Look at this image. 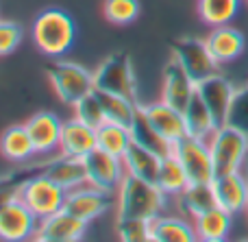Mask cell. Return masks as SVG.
<instances>
[{
	"label": "cell",
	"mask_w": 248,
	"mask_h": 242,
	"mask_svg": "<svg viewBox=\"0 0 248 242\" xmlns=\"http://www.w3.org/2000/svg\"><path fill=\"white\" fill-rule=\"evenodd\" d=\"M168 194L155 181L124 175L116 192V218H144L153 221L166 210Z\"/></svg>",
	"instance_id": "6da1fadb"
},
{
	"label": "cell",
	"mask_w": 248,
	"mask_h": 242,
	"mask_svg": "<svg viewBox=\"0 0 248 242\" xmlns=\"http://www.w3.org/2000/svg\"><path fill=\"white\" fill-rule=\"evenodd\" d=\"M33 42L44 55L61 57L72 48L77 26L70 13L61 9H46L33 22Z\"/></svg>",
	"instance_id": "7a4b0ae2"
},
{
	"label": "cell",
	"mask_w": 248,
	"mask_h": 242,
	"mask_svg": "<svg viewBox=\"0 0 248 242\" xmlns=\"http://www.w3.org/2000/svg\"><path fill=\"white\" fill-rule=\"evenodd\" d=\"M211 148V157L216 164V173H237L244 168L248 160V133L229 125H220L207 140Z\"/></svg>",
	"instance_id": "3957f363"
},
{
	"label": "cell",
	"mask_w": 248,
	"mask_h": 242,
	"mask_svg": "<svg viewBox=\"0 0 248 242\" xmlns=\"http://www.w3.org/2000/svg\"><path fill=\"white\" fill-rule=\"evenodd\" d=\"M68 190L44 175H31L17 183V199L42 221L63 210Z\"/></svg>",
	"instance_id": "277c9868"
},
{
	"label": "cell",
	"mask_w": 248,
	"mask_h": 242,
	"mask_svg": "<svg viewBox=\"0 0 248 242\" xmlns=\"http://www.w3.org/2000/svg\"><path fill=\"white\" fill-rule=\"evenodd\" d=\"M48 81L61 103L72 105V107L87 94H92L96 87L94 72H90L85 65L77 61H55L48 68Z\"/></svg>",
	"instance_id": "5b68a950"
},
{
	"label": "cell",
	"mask_w": 248,
	"mask_h": 242,
	"mask_svg": "<svg viewBox=\"0 0 248 242\" xmlns=\"http://www.w3.org/2000/svg\"><path fill=\"white\" fill-rule=\"evenodd\" d=\"M96 90H105L111 94H120L124 98L137 100V77L135 65L126 52L109 55L98 68L94 70Z\"/></svg>",
	"instance_id": "8992f818"
},
{
	"label": "cell",
	"mask_w": 248,
	"mask_h": 242,
	"mask_svg": "<svg viewBox=\"0 0 248 242\" xmlns=\"http://www.w3.org/2000/svg\"><path fill=\"white\" fill-rule=\"evenodd\" d=\"M172 153L183 164L185 173L189 177V183H211L216 179V175H218L207 140L185 135L183 140H179L172 146Z\"/></svg>",
	"instance_id": "52a82bcc"
},
{
	"label": "cell",
	"mask_w": 248,
	"mask_h": 242,
	"mask_svg": "<svg viewBox=\"0 0 248 242\" xmlns=\"http://www.w3.org/2000/svg\"><path fill=\"white\" fill-rule=\"evenodd\" d=\"M22 170L26 175H44V177L57 181L59 186H63L65 190H74V188L87 183L85 161L77 160V157H68L63 153H57V155L37 161V164L26 161Z\"/></svg>",
	"instance_id": "ba28073f"
},
{
	"label": "cell",
	"mask_w": 248,
	"mask_h": 242,
	"mask_svg": "<svg viewBox=\"0 0 248 242\" xmlns=\"http://www.w3.org/2000/svg\"><path fill=\"white\" fill-rule=\"evenodd\" d=\"M172 57L183 65V70L196 83L218 72V61L214 59L209 46L201 37H181L172 44Z\"/></svg>",
	"instance_id": "9c48e42d"
},
{
	"label": "cell",
	"mask_w": 248,
	"mask_h": 242,
	"mask_svg": "<svg viewBox=\"0 0 248 242\" xmlns=\"http://www.w3.org/2000/svg\"><path fill=\"white\" fill-rule=\"evenodd\" d=\"M63 208L90 225L92 221H96L98 216L107 214L111 208H116V194L94 188L90 183H83L74 190H68Z\"/></svg>",
	"instance_id": "30bf717a"
},
{
	"label": "cell",
	"mask_w": 248,
	"mask_h": 242,
	"mask_svg": "<svg viewBox=\"0 0 248 242\" xmlns=\"http://www.w3.org/2000/svg\"><path fill=\"white\" fill-rule=\"evenodd\" d=\"M83 161H85L87 183L94 188H100L105 192H113L116 194L124 175H126L122 157L111 155V153L103 151V148H94L87 157H83Z\"/></svg>",
	"instance_id": "8fae6325"
},
{
	"label": "cell",
	"mask_w": 248,
	"mask_h": 242,
	"mask_svg": "<svg viewBox=\"0 0 248 242\" xmlns=\"http://www.w3.org/2000/svg\"><path fill=\"white\" fill-rule=\"evenodd\" d=\"M140 112H141V116L146 118V122L155 129V133L161 135L170 146H174L179 140H183L185 135H187L185 113L181 112V109L168 105L166 100L140 105Z\"/></svg>",
	"instance_id": "7c38bea8"
},
{
	"label": "cell",
	"mask_w": 248,
	"mask_h": 242,
	"mask_svg": "<svg viewBox=\"0 0 248 242\" xmlns=\"http://www.w3.org/2000/svg\"><path fill=\"white\" fill-rule=\"evenodd\" d=\"M37 227H39V218L17 196L0 210V240L22 242L35 238Z\"/></svg>",
	"instance_id": "4fadbf2b"
},
{
	"label": "cell",
	"mask_w": 248,
	"mask_h": 242,
	"mask_svg": "<svg viewBox=\"0 0 248 242\" xmlns=\"http://www.w3.org/2000/svg\"><path fill=\"white\" fill-rule=\"evenodd\" d=\"M87 231V223L74 216L68 210H59V212L50 214V216L42 218L39 227L35 231V238L39 242H78L83 240Z\"/></svg>",
	"instance_id": "5bb4252c"
},
{
	"label": "cell",
	"mask_w": 248,
	"mask_h": 242,
	"mask_svg": "<svg viewBox=\"0 0 248 242\" xmlns=\"http://www.w3.org/2000/svg\"><path fill=\"white\" fill-rule=\"evenodd\" d=\"M196 94V81L183 70V65L170 55V61L163 68V85H161V100L168 105L185 112L189 100Z\"/></svg>",
	"instance_id": "9a60e30c"
},
{
	"label": "cell",
	"mask_w": 248,
	"mask_h": 242,
	"mask_svg": "<svg viewBox=\"0 0 248 242\" xmlns=\"http://www.w3.org/2000/svg\"><path fill=\"white\" fill-rule=\"evenodd\" d=\"M211 186H214L216 203L222 210L231 212L233 216L248 210V186H246V177L242 170L216 175Z\"/></svg>",
	"instance_id": "2e32d148"
},
{
	"label": "cell",
	"mask_w": 248,
	"mask_h": 242,
	"mask_svg": "<svg viewBox=\"0 0 248 242\" xmlns=\"http://www.w3.org/2000/svg\"><path fill=\"white\" fill-rule=\"evenodd\" d=\"M196 92H198V96L205 100L209 112L214 113L216 122L224 125V122H227L229 107H231L233 94H235V85H233L224 74L216 72V74H211V77H207L205 81L196 83Z\"/></svg>",
	"instance_id": "e0dca14e"
},
{
	"label": "cell",
	"mask_w": 248,
	"mask_h": 242,
	"mask_svg": "<svg viewBox=\"0 0 248 242\" xmlns=\"http://www.w3.org/2000/svg\"><path fill=\"white\" fill-rule=\"evenodd\" d=\"M94 148H98V142H96V127L78 120L77 116L63 122V127H61V140H59V153H63V155H68V157L83 160V157H87Z\"/></svg>",
	"instance_id": "ac0fdd59"
},
{
	"label": "cell",
	"mask_w": 248,
	"mask_h": 242,
	"mask_svg": "<svg viewBox=\"0 0 248 242\" xmlns=\"http://www.w3.org/2000/svg\"><path fill=\"white\" fill-rule=\"evenodd\" d=\"M29 129L31 138H33L35 151L37 155H52L59 151V140H61V127L63 120L52 112H37L31 116L29 122H24Z\"/></svg>",
	"instance_id": "d6986e66"
},
{
	"label": "cell",
	"mask_w": 248,
	"mask_h": 242,
	"mask_svg": "<svg viewBox=\"0 0 248 242\" xmlns=\"http://www.w3.org/2000/svg\"><path fill=\"white\" fill-rule=\"evenodd\" d=\"M205 42H207V46H209L214 59L218 61V65L235 61L237 57L244 52V46H246V39H244V35H242V31L233 29L231 24L211 26Z\"/></svg>",
	"instance_id": "ffe728a7"
},
{
	"label": "cell",
	"mask_w": 248,
	"mask_h": 242,
	"mask_svg": "<svg viewBox=\"0 0 248 242\" xmlns=\"http://www.w3.org/2000/svg\"><path fill=\"white\" fill-rule=\"evenodd\" d=\"M0 153H2L4 160L13 161V164H26V161H31L37 155L33 138H31L26 125H13L2 131V135H0Z\"/></svg>",
	"instance_id": "44dd1931"
},
{
	"label": "cell",
	"mask_w": 248,
	"mask_h": 242,
	"mask_svg": "<svg viewBox=\"0 0 248 242\" xmlns=\"http://www.w3.org/2000/svg\"><path fill=\"white\" fill-rule=\"evenodd\" d=\"M161 157L159 153L150 151L148 146L135 142L128 146V151L124 153L122 161H124V170L128 175H135V177L148 179V181L157 183V175H159V166H161Z\"/></svg>",
	"instance_id": "7402d4cb"
},
{
	"label": "cell",
	"mask_w": 248,
	"mask_h": 242,
	"mask_svg": "<svg viewBox=\"0 0 248 242\" xmlns=\"http://www.w3.org/2000/svg\"><path fill=\"white\" fill-rule=\"evenodd\" d=\"M233 214L222 210L220 205L202 212L201 216L194 218V229H196V238L202 242H222L229 238L231 231Z\"/></svg>",
	"instance_id": "603a6c76"
},
{
	"label": "cell",
	"mask_w": 248,
	"mask_h": 242,
	"mask_svg": "<svg viewBox=\"0 0 248 242\" xmlns=\"http://www.w3.org/2000/svg\"><path fill=\"white\" fill-rule=\"evenodd\" d=\"M94 94L98 98L100 107H103L107 122H118V125H124V127H131L135 122L137 113H140V103L137 100L124 98L120 94H111V92H105V90H96V87H94Z\"/></svg>",
	"instance_id": "cb8c5ba5"
},
{
	"label": "cell",
	"mask_w": 248,
	"mask_h": 242,
	"mask_svg": "<svg viewBox=\"0 0 248 242\" xmlns=\"http://www.w3.org/2000/svg\"><path fill=\"white\" fill-rule=\"evenodd\" d=\"M185 125H187V135L201 140H209L211 133L218 129L214 113L209 112V107L205 105V100L198 96V92L194 94V98L189 100V105L185 107Z\"/></svg>",
	"instance_id": "d4e9b609"
},
{
	"label": "cell",
	"mask_w": 248,
	"mask_h": 242,
	"mask_svg": "<svg viewBox=\"0 0 248 242\" xmlns=\"http://www.w3.org/2000/svg\"><path fill=\"white\" fill-rule=\"evenodd\" d=\"M153 240L155 242H192L196 238L194 223H187L179 216H166L159 214L153 218Z\"/></svg>",
	"instance_id": "484cf974"
},
{
	"label": "cell",
	"mask_w": 248,
	"mask_h": 242,
	"mask_svg": "<svg viewBox=\"0 0 248 242\" xmlns=\"http://www.w3.org/2000/svg\"><path fill=\"white\" fill-rule=\"evenodd\" d=\"M157 186L161 188L168 196H179L181 192L189 186L187 173H185L183 164H181L179 157H176L172 151L161 157V166H159V175H157Z\"/></svg>",
	"instance_id": "4316f807"
},
{
	"label": "cell",
	"mask_w": 248,
	"mask_h": 242,
	"mask_svg": "<svg viewBox=\"0 0 248 242\" xmlns=\"http://www.w3.org/2000/svg\"><path fill=\"white\" fill-rule=\"evenodd\" d=\"M96 142L103 151L111 153L116 157H124V153L133 144V131L131 127L118 125V122H103L96 129Z\"/></svg>",
	"instance_id": "83f0119b"
},
{
	"label": "cell",
	"mask_w": 248,
	"mask_h": 242,
	"mask_svg": "<svg viewBox=\"0 0 248 242\" xmlns=\"http://www.w3.org/2000/svg\"><path fill=\"white\" fill-rule=\"evenodd\" d=\"M181 210L185 214H189L192 218L201 216L202 212L216 208V194H214V186L211 183H189L179 196Z\"/></svg>",
	"instance_id": "f1b7e54d"
},
{
	"label": "cell",
	"mask_w": 248,
	"mask_h": 242,
	"mask_svg": "<svg viewBox=\"0 0 248 242\" xmlns=\"http://www.w3.org/2000/svg\"><path fill=\"white\" fill-rule=\"evenodd\" d=\"M242 0H198V16L205 24H229L240 11Z\"/></svg>",
	"instance_id": "f546056e"
},
{
	"label": "cell",
	"mask_w": 248,
	"mask_h": 242,
	"mask_svg": "<svg viewBox=\"0 0 248 242\" xmlns=\"http://www.w3.org/2000/svg\"><path fill=\"white\" fill-rule=\"evenodd\" d=\"M131 131H133V140L140 144H144V146H148L150 151L159 153V155H168V153L172 151V146L166 142V140L161 138V135L155 133V129L146 122V118L141 116V112L137 113L135 122L131 125Z\"/></svg>",
	"instance_id": "4dcf8cb0"
},
{
	"label": "cell",
	"mask_w": 248,
	"mask_h": 242,
	"mask_svg": "<svg viewBox=\"0 0 248 242\" xmlns=\"http://www.w3.org/2000/svg\"><path fill=\"white\" fill-rule=\"evenodd\" d=\"M118 238L124 242H153V221L144 218H116Z\"/></svg>",
	"instance_id": "1f68e13d"
},
{
	"label": "cell",
	"mask_w": 248,
	"mask_h": 242,
	"mask_svg": "<svg viewBox=\"0 0 248 242\" xmlns=\"http://www.w3.org/2000/svg\"><path fill=\"white\" fill-rule=\"evenodd\" d=\"M103 13L111 24H131L140 13V0H105Z\"/></svg>",
	"instance_id": "d6a6232c"
},
{
	"label": "cell",
	"mask_w": 248,
	"mask_h": 242,
	"mask_svg": "<svg viewBox=\"0 0 248 242\" xmlns=\"http://www.w3.org/2000/svg\"><path fill=\"white\" fill-rule=\"evenodd\" d=\"M227 122L248 133V83L242 87H235V94H233L231 107L227 113Z\"/></svg>",
	"instance_id": "836d02e7"
},
{
	"label": "cell",
	"mask_w": 248,
	"mask_h": 242,
	"mask_svg": "<svg viewBox=\"0 0 248 242\" xmlns=\"http://www.w3.org/2000/svg\"><path fill=\"white\" fill-rule=\"evenodd\" d=\"M74 116H77L78 120L87 122V125L96 127V129H98L103 122H107L105 112H103V107H100V103H98V98H96L94 92L87 94L85 98H81L77 105H74Z\"/></svg>",
	"instance_id": "e575fe53"
},
{
	"label": "cell",
	"mask_w": 248,
	"mask_h": 242,
	"mask_svg": "<svg viewBox=\"0 0 248 242\" xmlns=\"http://www.w3.org/2000/svg\"><path fill=\"white\" fill-rule=\"evenodd\" d=\"M22 37H24L22 24H17L13 20H0V57L11 55L20 46Z\"/></svg>",
	"instance_id": "d590c367"
},
{
	"label": "cell",
	"mask_w": 248,
	"mask_h": 242,
	"mask_svg": "<svg viewBox=\"0 0 248 242\" xmlns=\"http://www.w3.org/2000/svg\"><path fill=\"white\" fill-rule=\"evenodd\" d=\"M17 183H20V179H17V181H9V183H4V186H0V210H2L9 201H13L17 196Z\"/></svg>",
	"instance_id": "8d00e7d4"
},
{
	"label": "cell",
	"mask_w": 248,
	"mask_h": 242,
	"mask_svg": "<svg viewBox=\"0 0 248 242\" xmlns=\"http://www.w3.org/2000/svg\"><path fill=\"white\" fill-rule=\"evenodd\" d=\"M17 175H20V170H13V173H4V175H0V186H4V183H9V181H17Z\"/></svg>",
	"instance_id": "74e56055"
},
{
	"label": "cell",
	"mask_w": 248,
	"mask_h": 242,
	"mask_svg": "<svg viewBox=\"0 0 248 242\" xmlns=\"http://www.w3.org/2000/svg\"><path fill=\"white\" fill-rule=\"evenodd\" d=\"M242 173H244V177H246V186H248V160H246L244 168H242ZM246 212H248V210H246Z\"/></svg>",
	"instance_id": "f35d334b"
}]
</instances>
